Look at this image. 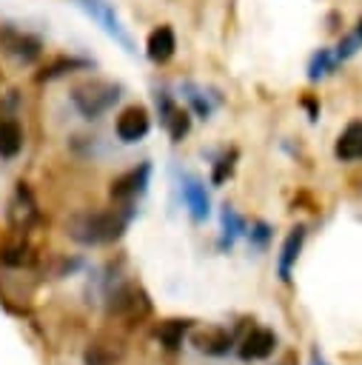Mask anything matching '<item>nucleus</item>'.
<instances>
[{"instance_id": "24", "label": "nucleus", "mask_w": 362, "mask_h": 365, "mask_svg": "<svg viewBox=\"0 0 362 365\" xmlns=\"http://www.w3.org/2000/svg\"><path fill=\"white\" fill-rule=\"evenodd\" d=\"M279 365H296V354H288V356H285Z\"/></svg>"}, {"instance_id": "14", "label": "nucleus", "mask_w": 362, "mask_h": 365, "mask_svg": "<svg viewBox=\"0 0 362 365\" xmlns=\"http://www.w3.org/2000/svg\"><path fill=\"white\" fill-rule=\"evenodd\" d=\"M120 354H123V348L117 339H97L86 348L83 359H86V365H114L120 359Z\"/></svg>"}, {"instance_id": "16", "label": "nucleus", "mask_w": 362, "mask_h": 365, "mask_svg": "<svg viewBox=\"0 0 362 365\" xmlns=\"http://www.w3.org/2000/svg\"><path fill=\"white\" fill-rule=\"evenodd\" d=\"M23 148V128L14 120H0V157H14Z\"/></svg>"}, {"instance_id": "3", "label": "nucleus", "mask_w": 362, "mask_h": 365, "mask_svg": "<svg viewBox=\"0 0 362 365\" xmlns=\"http://www.w3.org/2000/svg\"><path fill=\"white\" fill-rule=\"evenodd\" d=\"M105 311H108V317L134 325V322H143L151 314V299L137 282H125V285L114 288V294L108 297V308Z\"/></svg>"}, {"instance_id": "4", "label": "nucleus", "mask_w": 362, "mask_h": 365, "mask_svg": "<svg viewBox=\"0 0 362 365\" xmlns=\"http://www.w3.org/2000/svg\"><path fill=\"white\" fill-rule=\"evenodd\" d=\"M0 48L11 60L29 66V63H34L43 54V40L37 34H29V31L11 26V23H3L0 26Z\"/></svg>"}, {"instance_id": "13", "label": "nucleus", "mask_w": 362, "mask_h": 365, "mask_svg": "<svg viewBox=\"0 0 362 365\" xmlns=\"http://www.w3.org/2000/svg\"><path fill=\"white\" fill-rule=\"evenodd\" d=\"M302 242H305V225L291 228L288 237H285V242H282V248H279V262H276V271H279V279L282 282L291 279V268H294V262H296V257L302 251Z\"/></svg>"}, {"instance_id": "12", "label": "nucleus", "mask_w": 362, "mask_h": 365, "mask_svg": "<svg viewBox=\"0 0 362 365\" xmlns=\"http://www.w3.org/2000/svg\"><path fill=\"white\" fill-rule=\"evenodd\" d=\"M180 191H182V202L188 205L191 217H194V220H205V217H208V208H211L208 194H205V185H202L197 177L185 174V177H182V185H180Z\"/></svg>"}, {"instance_id": "17", "label": "nucleus", "mask_w": 362, "mask_h": 365, "mask_svg": "<svg viewBox=\"0 0 362 365\" xmlns=\"http://www.w3.org/2000/svg\"><path fill=\"white\" fill-rule=\"evenodd\" d=\"M336 66H339L336 54H333V51H328V48H319V51L311 57V63H308V77H311V80H319V77L331 74Z\"/></svg>"}, {"instance_id": "22", "label": "nucleus", "mask_w": 362, "mask_h": 365, "mask_svg": "<svg viewBox=\"0 0 362 365\" xmlns=\"http://www.w3.org/2000/svg\"><path fill=\"white\" fill-rule=\"evenodd\" d=\"M268 237H271V228H268L265 222H257V225H254V231H251V240H254L257 245H265V242H268Z\"/></svg>"}, {"instance_id": "15", "label": "nucleus", "mask_w": 362, "mask_h": 365, "mask_svg": "<svg viewBox=\"0 0 362 365\" xmlns=\"http://www.w3.org/2000/svg\"><path fill=\"white\" fill-rule=\"evenodd\" d=\"M188 328H191L188 319H165V322L157 325V339H160L162 348L177 351V348L182 345V336H185Z\"/></svg>"}, {"instance_id": "10", "label": "nucleus", "mask_w": 362, "mask_h": 365, "mask_svg": "<svg viewBox=\"0 0 362 365\" xmlns=\"http://www.w3.org/2000/svg\"><path fill=\"white\" fill-rule=\"evenodd\" d=\"M174 48H177V37L171 26H157L145 40V54L151 63H168L174 57Z\"/></svg>"}, {"instance_id": "2", "label": "nucleus", "mask_w": 362, "mask_h": 365, "mask_svg": "<svg viewBox=\"0 0 362 365\" xmlns=\"http://www.w3.org/2000/svg\"><path fill=\"white\" fill-rule=\"evenodd\" d=\"M117 100H120V86L105 80H86L71 88V103L86 120H97L100 114L114 108Z\"/></svg>"}, {"instance_id": "1", "label": "nucleus", "mask_w": 362, "mask_h": 365, "mask_svg": "<svg viewBox=\"0 0 362 365\" xmlns=\"http://www.w3.org/2000/svg\"><path fill=\"white\" fill-rule=\"evenodd\" d=\"M131 208L117 205L108 211H94V214H77L68 222V234L71 240L83 242V245H105L123 237L125 225H128Z\"/></svg>"}, {"instance_id": "21", "label": "nucleus", "mask_w": 362, "mask_h": 365, "mask_svg": "<svg viewBox=\"0 0 362 365\" xmlns=\"http://www.w3.org/2000/svg\"><path fill=\"white\" fill-rule=\"evenodd\" d=\"M234 160H237V151H228V154H222L217 163H214V171H211V180L219 185V182H225L228 177H231V171H234Z\"/></svg>"}, {"instance_id": "18", "label": "nucleus", "mask_w": 362, "mask_h": 365, "mask_svg": "<svg viewBox=\"0 0 362 365\" xmlns=\"http://www.w3.org/2000/svg\"><path fill=\"white\" fill-rule=\"evenodd\" d=\"M182 94H185V100H188V106H191V111H194L197 117H202V120L211 117V103H208V97H205L202 88L185 83V86H182Z\"/></svg>"}, {"instance_id": "6", "label": "nucleus", "mask_w": 362, "mask_h": 365, "mask_svg": "<svg viewBox=\"0 0 362 365\" xmlns=\"http://www.w3.org/2000/svg\"><path fill=\"white\" fill-rule=\"evenodd\" d=\"M148 128H151V117H148V111H145L143 106H128V108H123L120 117H117V123H114V131H117V137H120L123 143H137V140H143V137L148 134Z\"/></svg>"}, {"instance_id": "20", "label": "nucleus", "mask_w": 362, "mask_h": 365, "mask_svg": "<svg viewBox=\"0 0 362 365\" xmlns=\"http://www.w3.org/2000/svg\"><path fill=\"white\" fill-rule=\"evenodd\" d=\"M80 66H88L86 60H74V57H60V60H54L40 77L43 80H51V77H60V74H66V71H71V68H80Z\"/></svg>"}, {"instance_id": "5", "label": "nucleus", "mask_w": 362, "mask_h": 365, "mask_svg": "<svg viewBox=\"0 0 362 365\" xmlns=\"http://www.w3.org/2000/svg\"><path fill=\"white\" fill-rule=\"evenodd\" d=\"M148 174H151V165H148V163H140L137 168L120 174V177L111 182V200H114L117 205L131 208V202L145 191V185H148Z\"/></svg>"}, {"instance_id": "8", "label": "nucleus", "mask_w": 362, "mask_h": 365, "mask_svg": "<svg viewBox=\"0 0 362 365\" xmlns=\"http://www.w3.org/2000/svg\"><path fill=\"white\" fill-rule=\"evenodd\" d=\"M191 345H194L197 351L208 354V356H222V354L231 351L234 336H231V331L222 328V325H205V328H197V331L191 334Z\"/></svg>"}, {"instance_id": "19", "label": "nucleus", "mask_w": 362, "mask_h": 365, "mask_svg": "<svg viewBox=\"0 0 362 365\" xmlns=\"http://www.w3.org/2000/svg\"><path fill=\"white\" fill-rule=\"evenodd\" d=\"M222 231H225L222 245H231V242H234V237L245 234V220H242L231 205H225V208H222Z\"/></svg>"}, {"instance_id": "11", "label": "nucleus", "mask_w": 362, "mask_h": 365, "mask_svg": "<svg viewBox=\"0 0 362 365\" xmlns=\"http://www.w3.org/2000/svg\"><path fill=\"white\" fill-rule=\"evenodd\" d=\"M333 154H336V160H342V163L362 160V120H353V123H348V125L342 128V134L336 137Z\"/></svg>"}, {"instance_id": "9", "label": "nucleus", "mask_w": 362, "mask_h": 365, "mask_svg": "<svg viewBox=\"0 0 362 365\" xmlns=\"http://www.w3.org/2000/svg\"><path fill=\"white\" fill-rule=\"evenodd\" d=\"M274 348H276V334H274V331H268V328H251V331L245 334L242 345H239V356H242L245 362H251V359H265V356L274 354Z\"/></svg>"}, {"instance_id": "23", "label": "nucleus", "mask_w": 362, "mask_h": 365, "mask_svg": "<svg viewBox=\"0 0 362 365\" xmlns=\"http://www.w3.org/2000/svg\"><path fill=\"white\" fill-rule=\"evenodd\" d=\"M311 362H314V365H328V362H325V356H322V354H319L316 348L311 351Z\"/></svg>"}, {"instance_id": "7", "label": "nucleus", "mask_w": 362, "mask_h": 365, "mask_svg": "<svg viewBox=\"0 0 362 365\" xmlns=\"http://www.w3.org/2000/svg\"><path fill=\"white\" fill-rule=\"evenodd\" d=\"M157 111H160L162 125H165V131L171 134V140L180 143V140L188 134V128H191V117H188V111L180 108V106L171 100L168 91H160V94H157Z\"/></svg>"}]
</instances>
